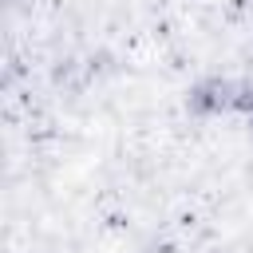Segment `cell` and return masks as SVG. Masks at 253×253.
Masks as SVG:
<instances>
[{
    "label": "cell",
    "instance_id": "6da1fadb",
    "mask_svg": "<svg viewBox=\"0 0 253 253\" xmlns=\"http://www.w3.org/2000/svg\"><path fill=\"white\" fill-rule=\"evenodd\" d=\"M186 111L194 119H213L221 111H233V79L225 75H206L198 83H190L186 91Z\"/></svg>",
    "mask_w": 253,
    "mask_h": 253
},
{
    "label": "cell",
    "instance_id": "7a4b0ae2",
    "mask_svg": "<svg viewBox=\"0 0 253 253\" xmlns=\"http://www.w3.org/2000/svg\"><path fill=\"white\" fill-rule=\"evenodd\" d=\"M233 111H241L245 119L253 115V79H233Z\"/></svg>",
    "mask_w": 253,
    "mask_h": 253
},
{
    "label": "cell",
    "instance_id": "3957f363",
    "mask_svg": "<svg viewBox=\"0 0 253 253\" xmlns=\"http://www.w3.org/2000/svg\"><path fill=\"white\" fill-rule=\"evenodd\" d=\"M249 142H253V115H249Z\"/></svg>",
    "mask_w": 253,
    "mask_h": 253
},
{
    "label": "cell",
    "instance_id": "277c9868",
    "mask_svg": "<svg viewBox=\"0 0 253 253\" xmlns=\"http://www.w3.org/2000/svg\"><path fill=\"white\" fill-rule=\"evenodd\" d=\"M249 4H253V0H249Z\"/></svg>",
    "mask_w": 253,
    "mask_h": 253
}]
</instances>
